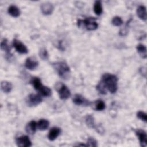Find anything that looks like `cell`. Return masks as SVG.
<instances>
[{"label": "cell", "mask_w": 147, "mask_h": 147, "mask_svg": "<svg viewBox=\"0 0 147 147\" xmlns=\"http://www.w3.org/2000/svg\"><path fill=\"white\" fill-rule=\"evenodd\" d=\"M42 100L41 95L40 94H30L27 96L26 103L29 106H36L39 105L42 102Z\"/></svg>", "instance_id": "obj_5"}, {"label": "cell", "mask_w": 147, "mask_h": 147, "mask_svg": "<svg viewBox=\"0 0 147 147\" xmlns=\"http://www.w3.org/2000/svg\"><path fill=\"white\" fill-rule=\"evenodd\" d=\"M96 89L102 94H106L107 90L111 94L115 93L118 89V78L115 75L105 74L96 86Z\"/></svg>", "instance_id": "obj_1"}, {"label": "cell", "mask_w": 147, "mask_h": 147, "mask_svg": "<svg viewBox=\"0 0 147 147\" xmlns=\"http://www.w3.org/2000/svg\"><path fill=\"white\" fill-rule=\"evenodd\" d=\"M1 49L5 51L6 53V55L8 56H11V54L10 53L11 48L10 45L7 43V40L6 38H4L1 43Z\"/></svg>", "instance_id": "obj_16"}, {"label": "cell", "mask_w": 147, "mask_h": 147, "mask_svg": "<svg viewBox=\"0 0 147 147\" xmlns=\"http://www.w3.org/2000/svg\"><path fill=\"white\" fill-rule=\"evenodd\" d=\"M38 91L40 92V95L43 96L48 97V96H51V94H52L51 90L49 87L44 86H42V87L40 88V90Z\"/></svg>", "instance_id": "obj_23"}, {"label": "cell", "mask_w": 147, "mask_h": 147, "mask_svg": "<svg viewBox=\"0 0 147 147\" xmlns=\"http://www.w3.org/2000/svg\"><path fill=\"white\" fill-rule=\"evenodd\" d=\"M106 107V105L105 102L99 99V100H97L95 101V109L97 111H102Z\"/></svg>", "instance_id": "obj_24"}, {"label": "cell", "mask_w": 147, "mask_h": 147, "mask_svg": "<svg viewBox=\"0 0 147 147\" xmlns=\"http://www.w3.org/2000/svg\"><path fill=\"white\" fill-rule=\"evenodd\" d=\"M87 146H93L95 147L97 146V142L96 140H95L93 137H89L87 139Z\"/></svg>", "instance_id": "obj_28"}, {"label": "cell", "mask_w": 147, "mask_h": 147, "mask_svg": "<svg viewBox=\"0 0 147 147\" xmlns=\"http://www.w3.org/2000/svg\"><path fill=\"white\" fill-rule=\"evenodd\" d=\"M9 14L13 17H17L20 14V11L19 8H18L15 5H11L8 8Z\"/></svg>", "instance_id": "obj_17"}, {"label": "cell", "mask_w": 147, "mask_h": 147, "mask_svg": "<svg viewBox=\"0 0 147 147\" xmlns=\"http://www.w3.org/2000/svg\"><path fill=\"white\" fill-rule=\"evenodd\" d=\"M56 90L60 99L65 100L71 96V92L69 88L64 84L59 83L56 84Z\"/></svg>", "instance_id": "obj_4"}, {"label": "cell", "mask_w": 147, "mask_h": 147, "mask_svg": "<svg viewBox=\"0 0 147 147\" xmlns=\"http://www.w3.org/2000/svg\"><path fill=\"white\" fill-rule=\"evenodd\" d=\"M31 83L32 84H33V86L34 87V88L36 90H38L39 91L40 90V88L42 87V84L41 83V80L38 78H37V77H35V78H33L32 79V81H31Z\"/></svg>", "instance_id": "obj_21"}, {"label": "cell", "mask_w": 147, "mask_h": 147, "mask_svg": "<svg viewBox=\"0 0 147 147\" xmlns=\"http://www.w3.org/2000/svg\"><path fill=\"white\" fill-rule=\"evenodd\" d=\"M73 102L76 105H82V106H89L91 104V102L84 98L83 96L80 94H75L72 98Z\"/></svg>", "instance_id": "obj_9"}, {"label": "cell", "mask_w": 147, "mask_h": 147, "mask_svg": "<svg viewBox=\"0 0 147 147\" xmlns=\"http://www.w3.org/2000/svg\"><path fill=\"white\" fill-rule=\"evenodd\" d=\"M38 65V62L33 57L27 58L25 63V67L29 70L34 69L37 67Z\"/></svg>", "instance_id": "obj_11"}, {"label": "cell", "mask_w": 147, "mask_h": 147, "mask_svg": "<svg viewBox=\"0 0 147 147\" xmlns=\"http://www.w3.org/2000/svg\"><path fill=\"white\" fill-rule=\"evenodd\" d=\"M137 16L142 20H146V7L143 5H140L137 7Z\"/></svg>", "instance_id": "obj_14"}, {"label": "cell", "mask_w": 147, "mask_h": 147, "mask_svg": "<svg viewBox=\"0 0 147 147\" xmlns=\"http://www.w3.org/2000/svg\"><path fill=\"white\" fill-rule=\"evenodd\" d=\"M94 13L98 15L99 16L102 13V2L100 1H96L94 3Z\"/></svg>", "instance_id": "obj_20"}, {"label": "cell", "mask_w": 147, "mask_h": 147, "mask_svg": "<svg viewBox=\"0 0 147 147\" xmlns=\"http://www.w3.org/2000/svg\"><path fill=\"white\" fill-rule=\"evenodd\" d=\"M137 51L140 54V55L143 58H146V47L142 44H139L137 45Z\"/></svg>", "instance_id": "obj_19"}, {"label": "cell", "mask_w": 147, "mask_h": 147, "mask_svg": "<svg viewBox=\"0 0 147 147\" xmlns=\"http://www.w3.org/2000/svg\"><path fill=\"white\" fill-rule=\"evenodd\" d=\"M137 116L141 120L145 122H146L147 117H146V114L145 112L142 111H139L137 113Z\"/></svg>", "instance_id": "obj_27"}, {"label": "cell", "mask_w": 147, "mask_h": 147, "mask_svg": "<svg viewBox=\"0 0 147 147\" xmlns=\"http://www.w3.org/2000/svg\"><path fill=\"white\" fill-rule=\"evenodd\" d=\"M37 125V123L34 121H31L29 122L25 127V130L26 133L30 134H33L36 131Z\"/></svg>", "instance_id": "obj_13"}, {"label": "cell", "mask_w": 147, "mask_h": 147, "mask_svg": "<svg viewBox=\"0 0 147 147\" xmlns=\"http://www.w3.org/2000/svg\"><path fill=\"white\" fill-rule=\"evenodd\" d=\"M37 127L39 130H45L47 129H48V127L49 125V122L47 119H41L38 122V123H37Z\"/></svg>", "instance_id": "obj_18"}, {"label": "cell", "mask_w": 147, "mask_h": 147, "mask_svg": "<svg viewBox=\"0 0 147 147\" xmlns=\"http://www.w3.org/2000/svg\"><path fill=\"white\" fill-rule=\"evenodd\" d=\"M53 66L59 76L62 79H67L69 78L70 75V68L65 62H56L53 64Z\"/></svg>", "instance_id": "obj_2"}, {"label": "cell", "mask_w": 147, "mask_h": 147, "mask_svg": "<svg viewBox=\"0 0 147 147\" xmlns=\"http://www.w3.org/2000/svg\"><path fill=\"white\" fill-rule=\"evenodd\" d=\"M13 45L16 51L21 54H26L28 52V49L25 45L17 39L13 40Z\"/></svg>", "instance_id": "obj_6"}, {"label": "cell", "mask_w": 147, "mask_h": 147, "mask_svg": "<svg viewBox=\"0 0 147 147\" xmlns=\"http://www.w3.org/2000/svg\"><path fill=\"white\" fill-rule=\"evenodd\" d=\"M53 6L50 2H45L41 5V10L43 14L49 15L51 14L53 11Z\"/></svg>", "instance_id": "obj_10"}, {"label": "cell", "mask_w": 147, "mask_h": 147, "mask_svg": "<svg viewBox=\"0 0 147 147\" xmlns=\"http://www.w3.org/2000/svg\"><path fill=\"white\" fill-rule=\"evenodd\" d=\"M81 25H83L88 30H94L98 26L96 18L94 17H88L84 20H78V25L80 26Z\"/></svg>", "instance_id": "obj_3"}, {"label": "cell", "mask_w": 147, "mask_h": 147, "mask_svg": "<svg viewBox=\"0 0 147 147\" xmlns=\"http://www.w3.org/2000/svg\"><path fill=\"white\" fill-rule=\"evenodd\" d=\"M1 87L2 91L5 93L10 92L13 88L12 84L7 81H2L1 83Z\"/></svg>", "instance_id": "obj_15"}, {"label": "cell", "mask_w": 147, "mask_h": 147, "mask_svg": "<svg viewBox=\"0 0 147 147\" xmlns=\"http://www.w3.org/2000/svg\"><path fill=\"white\" fill-rule=\"evenodd\" d=\"M17 146L20 147H29L32 146V142L27 136H21L16 139Z\"/></svg>", "instance_id": "obj_7"}, {"label": "cell", "mask_w": 147, "mask_h": 147, "mask_svg": "<svg viewBox=\"0 0 147 147\" xmlns=\"http://www.w3.org/2000/svg\"><path fill=\"white\" fill-rule=\"evenodd\" d=\"M111 23L114 26H119L123 24V21L121 17L118 16H115L111 20Z\"/></svg>", "instance_id": "obj_26"}, {"label": "cell", "mask_w": 147, "mask_h": 147, "mask_svg": "<svg viewBox=\"0 0 147 147\" xmlns=\"http://www.w3.org/2000/svg\"><path fill=\"white\" fill-rule=\"evenodd\" d=\"M60 129L57 127H53L51 128L48 134V138L50 141H54L60 134Z\"/></svg>", "instance_id": "obj_12"}, {"label": "cell", "mask_w": 147, "mask_h": 147, "mask_svg": "<svg viewBox=\"0 0 147 147\" xmlns=\"http://www.w3.org/2000/svg\"><path fill=\"white\" fill-rule=\"evenodd\" d=\"M135 133L138 138L141 146L146 147L147 145V135L146 132L142 129H137Z\"/></svg>", "instance_id": "obj_8"}, {"label": "cell", "mask_w": 147, "mask_h": 147, "mask_svg": "<svg viewBox=\"0 0 147 147\" xmlns=\"http://www.w3.org/2000/svg\"><path fill=\"white\" fill-rule=\"evenodd\" d=\"M85 122L86 125L90 128H95V121L92 115H87L85 118Z\"/></svg>", "instance_id": "obj_22"}, {"label": "cell", "mask_w": 147, "mask_h": 147, "mask_svg": "<svg viewBox=\"0 0 147 147\" xmlns=\"http://www.w3.org/2000/svg\"><path fill=\"white\" fill-rule=\"evenodd\" d=\"M39 56L41 59L44 60H47L49 57L47 50L45 48H41L39 51Z\"/></svg>", "instance_id": "obj_25"}]
</instances>
